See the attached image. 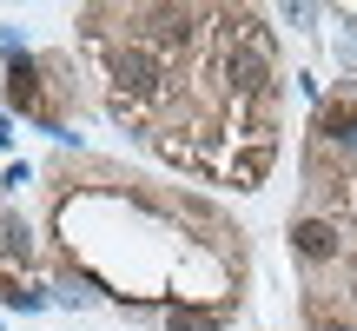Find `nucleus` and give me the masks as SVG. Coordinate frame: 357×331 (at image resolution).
<instances>
[{"instance_id": "nucleus-1", "label": "nucleus", "mask_w": 357, "mask_h": 331, "mask_svg": "<svg viewBox=\"0 0 357 331\" xmlns=\"http://www.w3.org/2000/svg\"><path fill=\"white\" fill-rule=\"evenodd\" d=\"M291 245H298V258L324 265V258H337V226H331V219H298V226H291Z\"/></svg>"}, {"instance_id": "nucleus-2", "label": "nucleus", "mask_w": 357, "mask_h": 331, "mask_svg": "<svg viewBox=\"0 0 357 331\" xmlns=\"http://www.w3.org/2000/svg\"><path fill=\"white\" fill-rule=\"evenodd\" d=\"M218 318H225V311H172L166 331H218Z\"/></svg>"}, {"instance_id": "nucleus-3", "label": "nucleus", "mask_w": 357, "mask_h": 331, "mask_svg": "<svg viewBox=\"0 0 357 331\" xmlns=\"http://www.w3.org/2000/svg\"><path fill=\"white\" fill-rule=\"evenodd\" d=\"M0 146H7V126H0Z\"/></svg>"}]
</instances>
